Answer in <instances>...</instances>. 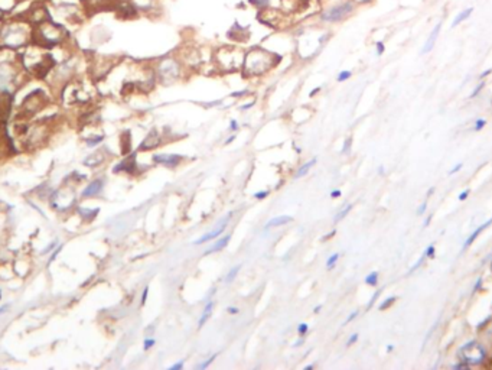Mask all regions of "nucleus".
I'll return each instance as SVG.
<instances>
[{
	"mask_svg": "<svg viewBox=\"0 0 492 370\" xmlns=\"http://www.w3.org/2000/svg\"><path fill=\"white\" fill-rule=\"evenodd\" d=\"M230 219H231V213L225 217V222H222L221 224H219V227L216 228V230H214V231H210V233H207V234H204L202 237H200V239H197L195 241H194V244H201V243H205V241H210V240H212V239H216L224 230H225V227H227V224H228V222H230Z\"/></svg>",
	"mask_w": 492,
	"mask_h": 370,
	"instance_id": "nucleus-10",
	"label": "nucleus"
},
{
	"mask_svg": "<svg viewBox=\"0 0 492 370\" xmlns=\"http://www.w3.org/2000/svg\"><path fill=\"white\" fill-rule=\"evenodd\" d=\"M356 317H358V311H355V312H352L351 315H350V317H348V318H347V321H345V324H348V322H351L352 320H355V318H356Z\"/></svg>",
	"mask_w": 492,
	"mask_h": 370,
	"instance_id": "nucleus-38",
	"label": "nucleus"
},
{
	"mask_svg": "<svg viewBox=\"0 0 492 370\" xmlns=\"http://www.w3.org/2000/svg\"><path fill=\"white\" fill-rule=\"evenodd\" d=\"M130 1L138 10H143V12H153L157 4L156 0H130Z\"/></svg>",
	"mask_w": 492,
	"mask_h": 370,
	"instance_id": "nucleus-14",
	"label": "nucleus"
},
{
	"mask_svg": "<svg viewBox=\"0 0 492 370\" xmlns=\"http://www.w3.org/2000/svg\"><path fill=\"white\" fill-rule=\"evenodd\" d=\"M254 106V101L253 103H250V104H246V106H243L241 107V110H247V109H250V107H253Z\"/></svg>",
	"mask_w": 492,
	"mask_h": 370,
	"instance_id": "nucleus-46",
	"label": "nucleus"
},
{
	"mask_svg": "<svg viewBox=\"0 0 492 370\" xmlns=\"http://www.w3.org/2000/svg\"><path fill=\"white\" fill-rule=\"evenodd\" d=\"M356 340H358V334H354L351 338H350V340L347 341V346L350 347L351 344H354V343H356Z\"/></svg>",
	"mask_w": 492,
	"mask_h": 370,
	"instance_id": "nucleus-36",
	"label": "nucleus"
},
{
	"mask_svg": "<svg viewBox=\"0 0 492 370\" xmlns=\"http://www.w3.org/2000/svg\"><path fill=\"white\" fill-rule=\"evenodd\" d=\"M383 52H384V44H383V42H378V44H377V54L381 55Z\"/></svg>",
	"mask_w": 492,
	"mask_h": 370,
	"instance_id": "nucleus-35",
	"label": "nucleus"
},
{
	"mask_svg": "<svg viewBox=\"0 0 492 370\" xmlns=\"http://www.w3.org/2000/svg\"><path fill=\"white\" fill-rule=\"evenodd\" d=\"M216 356H218V353H216V354H214V356H212V357H210V359H208V360H207V362H204V363H201V365H200V366H198V369H201V370H202V369H205V368H208V366H210V365H211L212 362H214V360H215V357H216Z\"/></svg>",
	"mask_w": 492,
	"mask_h": 370,
	"instance_id": "nucleus-29",
	"label": "nucleus"
},
{
	"mask_svg": "<svg viewBox=\"0 0 492 370\" xmlns=\"http://www.w3.org/2000/svg\"><path fill=\"white\" fill-rule=\"evenodd\" d=\"M490 368H491V369H492V360H491V363H490Z\"/></svg>",
	"mask_w": 492,
	"mask_h": 370,
	"instance_id": "nucleus-50",
	"label": "nucleus"
},
{
	"mask_svg": "<svg viewBox=\"0 0 492 370\" xmlns=\"http://www.w3.org/2000/svg\"><path fill=\"white\" fill-rule=\"evenodd\" d=\"M184 368V362H179V363H175L173 366H170V370H182Z\"/></svg>",
	"mask_w": 492,
	"mask_h": 370,
	"instance_id": "nucleus-37",
	"label": "nucleus"
},
{
	"mask_svg": "<svg viewBox=\"0 0 492 370\" xmlns=\"http://www.w3.org/2000/svg\"><path fill=\"white\" fill-rule=\"evenodd\" d=\"M308 330H309V325H308L306 322H302V324H299V327H297V333H299L300 337H303V336L308 333Z\"/></svg>",
	"mask_w": 492,
	"mask_h": 370,
	"instance_id": "nucleus-27",
	"label": "nucleus"
},
{
	"mask_svg": "<svg viewBox=\"0 0 492 370\" xmlns=\"http://www.w3.org/2000/svg\"><path fill=\"white\" fill-rule=\"evenodd\" d=\"M310 369H313V365H308V366H305V370H310Z\"/></svg>",
	"mask_w": 492,
	"mask_h": 370,
	"instance_id": "nucleus-49",
	"label": "nucleus"
},
{
	"mask_svg": "<svg viewBox=\"0 0 492 370\" xmlns=\"http://www.w3.org/2000/svg\"><path fill=\"white\" fill-rule=\"evenodd\" d=\"M472 12H474V9H472V7H468V9L462 10L461 13H458V15H456V17H455V19H453V22H452V26L455 28V26H459L461 23H463L466 19H469V17H471Z\"/></svg>",
	"mask_w": 492,
	"mask_h": 370,
	"instance_id": "nucleus-17",
	"label": "nucleus"
},
{
	"mask_svg": "<svg viewBox=\"0 0 492 370\" xmlns=\"http://www.w3.org/2000/svg\"><path fill=\"white\" fill-rule=\"evenodd\" d=\"M159 145H160V136L157 135L156 130H152L139 145V150H150V149L157 148Z\"/></svg>",
	"mask_w": 492,
	"mask_h": 370,
	"instance_id": "nucleus-11",
	"label": "nucleus"
},
{
	"mask_svg": "<svg viewBox=\"0 0 492 370\" xmlns=\"http://www.w3.org/2000/svg\"><path fill=\"white\" fill-rule=\"evenodd\" d=\"M182 159H184V156L182 155H176V153H157V155H153V162H156L159 165H165L168 168H173V166L179 165Z\"/></svg>",
	"mask_w": 492,
	"mask_h": 370,
	"instance_id": "nucleus-8",
	"label": "nucleus"
},
{
	"mask_svg": "<svg viewBox=\"0 0 492 370\" xmlns=\"http://www.w3.org/2000/svg\"><path fill=\"white\" fill-rule=\"evenodd\" d=\"M101 188H103V181H100V179H97V181H94V182H91L85 190H84V193H82V195L84 197H91V195H95V194H98L100 191H101Z\"/></svg>",
	"mask_w": 492,
	"mask_h": 370,
	"instance_id": "nucleus-16",
	"label": "nucleus"
},
{
	"mask_svg": "<svg viewBox=\"0 0 492 370\" xmlns=\"http://www.w3.org/2000/svg\"><path fill=\"white\" fill-rule=\"evenodd\" d=\"M227 311H228L230 314H232V315L238 314V308H235V306H228V308H227Z\"/></svg>",
	"mask_w": 492,
	"mask_h": 370,
	"instance_id": "nucleus-40",
	"label": "nucleus"
},
{
	"mask_svg": "<svg viewBox=\"0 0 492 370\" xmlns=\"http://www.w3.org/2000/svg\"><path fill=\"white\" fill-rule=\"evenodd\" d=\"M147 294H149V288L146 287V288L143 290V294H141V301H140L141 305H144V304H146V299H147Z\"/></svg>",
	"mask_w": 492,
	"mask_h": 370,
	"instance_id": "nucleus-34",
	"label": "nucleus"
},
{
	"mask_svg": "<svg viewBox=\"0 0 492 370\" xmlns=\"http://www.w3.org/2000/svg\"><path fill=\"white\" fill-rule=\"evenodd\" d=\"M339 259V253H334L329 259H328V262H326V268L328 269H332L334 266H335V263H337V260Z\"/></svg>",
	"mask_w": 492,
	"mask_h": 370,
	"instance_id": "nucleus-26",
	"label": "nucleus"
},
{
	"mask_svg": "<svg viewBox=\"0 0 492 370\" xmlns=\"http://www.w3.org/2000/svg\"><path fill=\"white\" fill-rule=\"evenodd\" d=\"M228 38L232 39V41H237V42H247L250 39V32H248L247 28H243L238 23H235L231 28V31L228 32Z\"/></svg>",
	"mask_w": 492,
	"mask_h": 370,
	"instance_id": "nucleus-9",
	"label": "nucleus"
},
{
	"mask_svg": "<svg viewBox=\"0 0 492 370\" xmlns=\"http://www.w3.org/2000/svg\"><path fill=\"white\" fill-rule=\"evenodd\" d=\"M355 4H365V3H369L371 0H352Z\"/></svg>",
	"mask_w": 492,
	"mask_h": 370,
	"instance_id": "nucleus-44",
	"label": "nucleus"
},
{
	"mask_svg": "<svg viewBox=\"0 0 492 370\" xmlns=\"http://www.w3.org/2000/svg\"><path fill=\"white\" fill-rule=\"evenodd\" d=\"M292 220H293V219H292L290 216H279V217H275V219H272L270 222L264 225V228L267 230V228H272V227H279V225H283V224H287V223H290Z\"/></svg>",
	"mask_w": 492,
	"mask_h": 370,
	"instance_id": "nucleus-18",
	"label": "nucleus"
},
{
	"mask_svg": "<svg viewBox=\"0 0 492 370\" xmlns=\"http://www.w3.org/2000/svg\"><path fill=\"white\" fill-rule=\"evenodd\" d=\"M351 209H352V206H350V204H348V206H345V207H344V209H342V210H341V211H339V213L335 216V223L344 220V219L347 217V214L351 211Z\"/></svg>",
	"mask_w": 492,
	"mask_h": 370,
	"instance_id": "nucleus-22",
	"label": "nucleus"
},
{
	"mask_svg": "<svg viewBox=\"0 0 492 370\" xmlns=\"http://www.w3.org/2000/svg\"><path fill=\"white\" fill-rule=\"evenodd\" d=\"M440 29H442V22H439L436 26H434V29L431 31V33L429 35V38H427V41H426V44H424V47H423V54H427V52H430L431 49H433V47H434V44H436V41H437V36H439V33H440Z\"/></svg>",
	"mask_w": 492,
	"mask_h": 370,
	"instance_id": "nucleus-13",
	"label": "nucleus"
},
{
	"mask_svg": "<svg viewBox=\"0 0 492 370\" xmlns=\"http://www.w3.org/2000/svg\"><path fill=\"white\" fill-rule=\"evenodd\" d=\"M127 172V174H135L136 172V156H129L123 162H120L116 168L114 172Z\"/></svg>",
	"mask_w": 492,
	"mask_h": 370,
	"instance_id": "nucleus-12",
	"label": "nucleus"
},
{
	"mask_svg": "<svg viewBox=\"0 0 492 370\" xmlns=\"http://www.w3.org/2000/svg\"><path fill=\"white\" fill-rule=\"evenodd\" d=\"M248 1H250V4L256 6L259 10H260V9H264V7H267V6L270 4V0H248Z\"/></svg>",
	"mask_w": 492,
	"mask_h": 370,
	"instance_id": "nucleus-24",
	"label": "nucleus"
},
{
	"mask_svg": "<svg viewBox=\"0 0 492 370\" xmlns=\"http://www.w3.org/2000/svg\"><path fill=\"white\" fill-rule=\"evenodd\" d=\"M377 281H378V273H377V272H372V273H369V275L365 278V284L369 285V287H375V285H377Z\"/></svg>",
	"mask_w": 492,
	"mask_h": 370,
	"instance_id": "nucleus-23",
	"label": "nucleus"
},
{
	"mask_svg": "<svg viewBox=\"0 0 492 370\" xmlns=\"http://www.w3.org/2000/svg\"><path fill=\"white\" fill-rule=\"evenodd\" d=\"M355 9V3L352 0H345L341 3H337L331 7H328L322 15L321 19L326 23H337L348 17Z\"/></svg>",
	"mask_w": 492,
	"mask_h": 370,
	"instance_id": "nucleus-4",
	"label": "nucleus"
},
{
	"mask_svg": "<svg viewBox=\"0 0 492 370\" xmlns=\"http://www.w3.org/2000/svg\"><path fill=\"white\" fill-rule=\"evenodd\" d=\"M269 195V191H260V193H256L254 194V197L257 198V200H263V198H266Z\"/></svg>",
	"mask_w": 492,
	"mask_h": 370,
	"instance_id": "nucleus-33",
	"label": "nucleus"
},
{
	"mask_svg": "<svg viewBox=\"0 0 492 370\" xmlns=\"http://www.w3.org/2000/svg\"><path fill=\"white\" fill-rule=\"evenodd\" d=\"M35 41L42 47H51L62 39V29L58 25L44 23L35 32Z\"/></svg>",
	"mask_w": 492,
	"mask_h": 370,
	"instance_id": "nucleus-5",
	"label": "nucleus"
},
{
	"mask_svg": "<svg viewBox=\"0 0 492 370\" xmlns=\"http://www.w3.org/2000/svg\"><path fill=\"white\" fill-rule=\"evenodd\" d=\"M310 6V0H280V10L287 15H302Z\"/></svg>",
	"mask_w": 492,
	"mask_h": 370,
	"instance_id": "nucleus-7",
	"label": "nucleus"
},
{
	"mask_svg": "<svg viewBox=\"0 0 492 370\" xmlns=\"http://www.w3.org/2000/svg\"><path fill=\"white\" fill-rule=\"evenodd\" d=\"M351 145H352V139L351 138H347V139H345V142H344V146H342V153H347V152H350Z\"/></svg>",
	"mask_w": 492,
	"mask_h": 370,
	"instance_id": "nucleus-30",
	"label": "nucleus"
},
{
	"mask_svg": "<svg viewBox=\"0 0 492 370\" xmlns=\"http://www.w3.org/2000/svg\"><path fill=\"white\" fill-rule=\"evenodd\" d=\"M103 162V156H101V153H95V155H92L91 158H88L87 161H85V165H88V166H94V165H97V163H101Z\"/></svg>",
	"mask_w": 492,
	"mask_h": 370,
	"instance_id": "nucleus-21",
	"label": "nucleus"
},
{
	"mask_svg": "<svg viewBox=\"0 0 492 370\" xmlns=\"http://www.w3.org/2000/svg\"><path fill=\"white\" fill-rule=\"evenodd\" d=\"M156 77L162 84H172L175 81L179 80V77L182 74L181 70V64L178 60L175 58H163L162 61H159V64L156 65Z\"/></svg>",
	"mask_w": 492,
	"mask_h": 370,
	"instance_id": "nucleus-3",
	"label": "nucleus"
},
{
	"mask_svg": "<svg viewBox=\"0 0 492 370\" xmlns=\"http://www.w3.org/2000/svg\"><path fill=\"white\" fill-rule=\"evenodd\" d=\"M230 129H231V130H237V129H238V123H237L235 120H231V123H230Z\"/></svg>",
	"mask_w": 492,
	"mask_h": 370,
	"instance_id": "nucleus-41",
	"label": "nucleus"
},
{
	"mask_svg": "<svg viewBox=\"0 0 492 370\" xmlns=\"http://www.w3.org/2000/svg\"><path fill=\"white\" fill-rule=\"evenodd\" d=\"M154 344H156V341H154L153 338H146V340H144V344H143V349H144V350H149V349L153 347Z\"/></svg>",
	"mask_w": 492,
	"mask_h": 370,
	"instance_id": "nucleus-31",
	"label": "nucleus"
},
{
	"mask_svg": "<svg viewBox=\"0 0 492 370\" xmlns=\"http://www.w3.org/2000/svg\"><path fill=\"white\" fill-rule=\"evenodd\" d=\"M315 163H316V159L313 158V159H310L309 162H306L305 165H302V166L299 168V171L296 172L294 178H302L303 175H306V174L309 172V169H310V168H312V166H313Z\"/></svg>",
	"mask_w": 492,
	"mask_h": 370,
	"instance_id": "nucleus-20",
	"label": "nucleus"
},
{
	"mask_svg": "<svg viewBox=\"0 0 492 370\" xmlns=\"http://www.w3.org/2000/svg\"><path fill=\"white\" fill-rule=\"evenodd\" d=\"M351 77V71H342L341 74L338 75V81H345Z\"/></svg>",
	"mask_w": 492,
	"mask_h": 370,
	"instance_id": "nucleus-32",
	"label": "nucleus"
},
{
	"mask_svg": "<svg viewBox=\"0 0 492 370\" xmlns=\"http://www.w3.org/2000/svg\"><path fill=\"white\" fill-rule=\"evenodd\" d=\"M214 61L221 71L232 73L243 68L246 52L237 47H221L214 52Z\"/></svg>",
	"mask_w": 492,
	"mask_h": 370,
	"instance_id": "nucleus-2",
	"label": "nucleus"
},
{
	"mask_svg": "<svg viewBox=\"0 0 492 370\" xmlns=\"http://www.w3.org/2000/svg\"><path fill=\"white\" fill-rule=\"evenodd\" d=\"M231 240V234H227V236H224V237H221L219 240H216L214 244H212L211 247L205 252V255H211V253H214V252H219V250H222L224 247H227V244H228V241Z\"/></svg>",
	"mask_w": 492,
	"mask_h": 370,
	"instance_id": "nucleus-15",
	"label": "nucleus"
},
{
	"mask_svg": "<svg viewBox=\"0 0 492 370\" xmlns=\"http://www.w3.org/2000/svg\"><path fill=\"white\" fill-rule=\"evenodd\" d=\"M378 295H380V292H375V294H374V296L371 298V301H369V304H368V309H369V308L372 306V304L375 302V299H377V296H378Z\"/></svg>",
	"mask_w": 492,
	"mask_h": 370,
	"instance_id": "nucleus-42",
	"label": "nucleus"
},
{
	"mask_svg": "<svg viewBox=\"0 0 492 370\" xmlns=\"http://www.w3.org/2000/svg\"><path fill=\"white\" fill-rule=\"evenodd\" d=\"M321 308H322V306H321V305H319V306H316V308H315V309H313V312H315V314H318V312H319V311H321Z\"/></svg>",
	"mask_w": 492,
	"mask_h": 370,
	"instance_id": "nucleus-48",
	"label": "nucleus"
},
{
	"mask_svg": "<svg viewBox=\"0 0 492 370\" xmlns=\"http://www.w3.org/2000/svg\"><path fill=\"white\" fill-rule=\"evenodd\" d=\"M234 139H235V136H234V135H232V136H230V138H228V141L225 142V145H230V144H231V142H232Z\"/></svg>",
	"mask_w": 492,
	"mask_h": 370,
	"instance_id": "nucleus-47",
	"label": "nucleus"
},
{
	"mask_svg": "<svg viewBox=\"0 0 492 370\" xmlns=\"http://www.w3.org/2000/svg\"><path fill=\"white\" fill-rule=\"evenodd\" d=\"M459 360L466 366H477L485 360V350L479 343H468L459 350Z\"/></svg>",
	"mask_w": 492,
	"mask_h": 370,
	"instance_id": "nucleus-6",
	"label": "nucleus"
},
{
	"mask_svg": "<svg viewBox=\"0 0 492 370\" xmlns=\"http://www.w3.org/2000/svg\"><path fill=\"white\" fill-rule=\"evenodd\" d=\"M394 301H396V298L393 296V298H388V299H385V302H383L381 305H380V309L383 311V309H387L390 305H393L394 304Z\"/></svg>",
	"mask_w": 492,
	"mask_h": 370,
	"instance_id": "nucleus-28",
	"label": "nucleus"
},
{
	"mask_svg": "<svg viewBox=\"0 0 492 370\" xmlns=\"http://www.w3.org/2000/svg\"><path fill=\"white\" fill-rule=\"evenodd\" d=\"M338 197H341V191L339 190H334L331 193V198H338Z\"/></svg>",
	"mask_w": 492,
	"mask_h": 370,
	"instance_id": "nucleus-39",
	"label": "nucleus"
},
{
	"mask_svg": "<svg viewBox=\"0 0 492 370\" xmlns=\"http://www.w3.org/2000/svg\"><path fill=\"white\" fill-rule=\"evenodd\" d=\"M212 308H214V302L212 301H210L207 305H205V308H204V312H202V315H201V318H200V322H198V327L201 328L208 320H210V317H211V314H212Z\"/></svg>",
	"mask_w": 492,
	"mask_h": 370,
	"instance_id": "nucleus-19",
	"label": "nucleus"
},
{
	"mask_svg": "<svg viewBox=\"0 0 492 370\" xmlns=\"http://www.w3.org/2000/svg\"><path fill=\"white\" fill-rule=\"evenodd\" d=\"M247 91H237V93H232L231 94V97H241V96H244Z\"/></svg>",
	"mask_w": 492,
	"mask_h": 370,
	"instance_id": "nucleus-43",
	"label": "nucleus"
},
{
	"mask_svg": "<svg viewBox=\"0 0 492 370\" xmlns=\"http://www.w3.org/2000/svg\"><path fill=\"white\" fill-rule=\"evenodd\" d=\"M319 91H321V87H318V88H315V90H312V91H310V94H309V96H310V97H313V96H315V94H316V93H319Z\"/></svg>",
	"mask_w": 492,
	"mask_h": 370,
	"instance_id": "nucleus-45",
	"label": "nucleus"
},
{
	"mask_svg": "<svg viewBox=\"0 0 492 370\" xmlns=\"http://www.w3.org/2000/svg\"><path fill=\"white\" fill-rule=\"evenodd\" d=\"M280 57L260 47H254L246 52L243 71L247 77H257L266 74L273 67L277 65Z\"/></svg>",
	"mask_w": 492,
	"mask_h": 370,
	"instance_id": "nucleus-1",
	"label": "nucleus"
},
{
	"mask_svg": "<svg viewBox=\"0 0 492 370\" xmlns=\"http://www.w3.org/2000/svg\"><path fill=\"white\" fill-rule=\"evenodd\" d=\"M240 269H241V266L238 265V266H235V268H232L230 272H228V275H227V278H225V282H231L235 276H237V273L240 272Z\"/></svg>",
	"mask_w": 492,
	"mask_h": 370,
	"instance_id": "nucleus-25",
	"label": "nucleus"
}]
</instances>
